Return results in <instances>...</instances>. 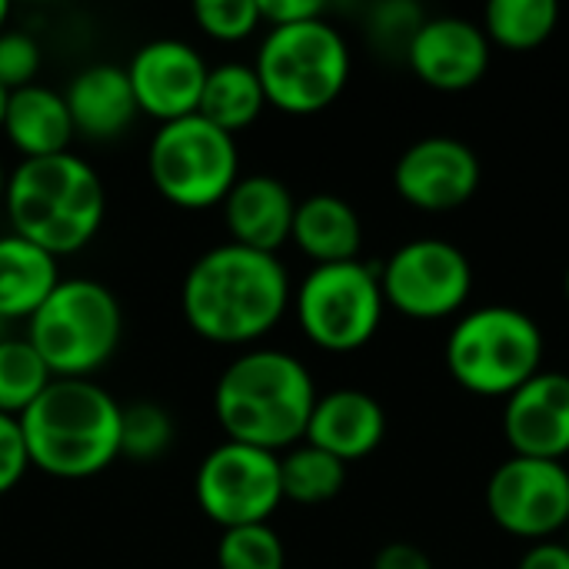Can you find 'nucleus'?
<instances>
[{
  "instance_id": "nucleus-1",
  "label": "nucleus",
  "mask_w": 569,
  "mask_h": 569,
  "mask_svg": "<svg viewBox=\"0 0 569 569\" xmlns=\"http://www.w3.org/2000/svg\"><path fill=\"white\" fill-rule=\"evenodd\" d=\"M290 303L293 290L280 257L230 240L200 253L180 290L187 327L217 347H250L263 340Z\"/></svg>"
},
{
  "instance_id": "nucleus-2",
  "label": "nucleus",
  "mask_w": 569,
  "mask_h": 569,
  "mask_svg": "<svg viewBox=\"0 0 569 569\" xmlns=\"http://www.w3.org/2000/svg\"><path fill=\"white\" fill-rule=\"evenodd\" d=\"M317 397L310 370L293 353L253 347L220 373L213 413L227 440L280 457L303 443Z\"/></svg>"
},
{
  "instance_id": "nucleus-3",
  "label": "nucleus",
  "mask_w": 569,
  "mask_h": 569,
  "mask_svg": "<svg viewBox=\"0 0 569 569\" xmlns=\"http://www.w3.org/2000/svg\"><path fill=\"white\" fill-rule=\"evenodd\" d=\"M3 210L10 233L30 240L50 257L83 250L103 227L107 187L77 153L20 160L7 177Z\"/></svg>"
},
{
  "instance_id": "nucleus-4",
  "label": "nucleus",
  "mask_w": 569,
  "mask_h": 569,
  "mask_svg": "<svg viewBox=\"0 0 569 569\" xmlns=\"http://www.w3.org/2000/svg\"><path fill=\"white\" fill-rule=\"evenodd\" d=\"M120 407L93 380H53L20 417L30 467L57 480H87L120 460Z\"/></svg>"
},
{
  "instance_id": "nucleus-5",
  "label": "nucleus",
  "mask_w": 569,
  "mask_h": 569,
  "mask_svg": "<svg viewBox=\"0 0 569 569\" xmlns=\"http://www.w3.org/2000/svg\"><path fill=\"white\" fill-rule=\"evenodd\" d=\"M123 337V310L110 287L87 277L60 280L27 320V340L53 380H90Z\"/></svg>"
},
{
  "instance_id": "nucleus-6",
  "label": "nucleus",
  "mask_w": 569,
  "mask_h": 569,
  "mask_svg": "<svg viewBox=\"0 0 569 569\" xmlns=\"http://www.w3.org/2000/svg\"><path fill=\"white\" fill-rule=\"evenodd\" d=\"M253 70L267 107L290 117H313L343 93L350 80V47L327 17L273 27L257 50Z\"/></svg>"
},
{
  "instance_id": "nucleus-7",
  "label": "nucleus",
  "mask_w": 569,
  "mask_h": 569,
  "mask_svg": "<svg viewBox=\"0 0 569 569\" xmlns=\"http://www.w3.org/2000/svg\"><path fill=\"white\" fill-rule=\"evenodd\" d=\"M450 377L477 397H510L543 370V330L517 307L470 310L447 337Z\"/></svg>"
},
{
  "instance_id": "nucleus-8",
  "label": "nucleus",
  "mask_w": 569,
  "mask_h": 569,
  "mask_svg": "<svg viewBox=\"0 0 569 569\" xmlns=\"http://www.w3.org/2000/svg\"><path fill=\"white\" fill-rule=\"evenodd\" d=\"M147 173L153 190L180 210L220 207L240 180L237 137L200 113L160 123L147 147Z\"/></svg>"
},
{
  "instance_id": "nucleus-9",
  "label": "nucleus",
  "mask_w": 569,
  "mask_h": 569,
  "mask_svg": "<svg viewBox=\"0 0 569 569\" xmlns=\"http://www.w3.org/2000/svg\"><path fill=\"white\" fill-rule=\"evenodd\" d=\"M380 270L363 260L313 267L293 290V313L303 337L327 353L367 347L383 320Z\"/></svg>"
},
{
  "instance_id": "nucleus-10",
  "label": "nucleus",
  "mask_w": 569,
  "mask_h": 569,
  "mask_svg": "<svg viewBox=\"0 0 569 569\" xmlns=\"http://www.w3.org/2000/svg\"><path fill=\"white\" fill-rule=\"evenodd\" d=\"M193 497L200 513L220 530L270 523V517L283 503L280 457L223 440L200 460Z\"/></svg>"
},
{
  "instance_id": "nucleus-11",
  "label": "nucleus",
  "mask_w": 569,
  "mask_h": 569,
  "mask_svg": "<svg viewBox=\"0 0 569 569\" xmlns=\"http://www.w3.org/2000/svg\"><path fill=\"white\" fill-rule=\"evenodd\" d=\"M383 300L410 320H443L457 313L473 290L470 257L440 237H420L393 250L380 267Z\"/></svg>"
},
{
  "instance_id": "nucleus-12",
  "label": "nucleus",
  "mask_w": 569,
  "mask_h": 569,
  "mask_svg": "<svg viewBox=\"0 0 569 569\" xmlns=\"http://www.w3.org/2000/svg\"><path fill=\"white\" fill-rule=\"evenodd\" d=\"M487 510L517 540H553L569 523V470L557 460L510 457L487 483Z\"/></svg>"
},
{
  "instance_id": "nucleus-13",
  "label": "nucleus",
  "mask_w": 569,
  "mask_h": 569,
  "mask_svg": "<svg viewBox=\"0 0 569 569\" xmlns=\"http://www.w3.org/2000/svg\"><path fill=\"white\" fill-rule=\"evenodd\" d=\"M123 70L133 87L137 110L153 117L157 123L193 117L210 73L197 47L177 37H160L137 47Z\"/></svg>"
},
{
  "instance_id": "nucleus-14",
  "label": "nucleus",
  "mask_w": 569,
  "mask_h": 569,
  "mask_svg": "<svg viewBox=\"0 0 569 569\" xmlns=\"http://www.w3.org/2000/svg\"><path fill=\"white\" fill-rule=\"evenodd\" d=\"M397 193L427 213L463 207L480 187V160L473 147L457 137H423L410 143L393 167Z\"/></svg>"
},
{
  "instance_id": "nucleus-15",
  "label": "nucleus",
  "mask_w": 569,
  "mask_h": 569,
  "mask_svg": "<svg viewBox=\"0 0 569 569\" xmlns=\"http://www.w3.org/2000/svg\"><path fill=\"white\" fill-rule=\"evenodd\" d=\"M407 67L440 93H460L483 80L490 67V40L480 23L463 17H427L417 30Z\"/></svg>"
},
{
  "instance_id": "nucleus-16",
  "label": "nucleus",
  "mask_w": 569,
  "mask_h": 569,
  "mask_svg": "<svg viewBox=\"0 0 569 569\" xmlns=\"http://www.w3.org/2000/svg\"><path fill=\"white\" fill-rule=\"evenodd\" d=\"M503 433L513 457L557 460L569 453V373L540 370L503 407Z\"/></svg>"
},
{
  "instance_id": "nucleus-17",
  "label": "nucleus",
  "mask_w": 569,
  "mask_h": 569,
  "mask_svg": "<svg viewBox=\"0 0 569 569\" xmlns=\"http://www.w3.org/2000/svg\"><path fill=\"white\" fill-rule=\"evenodd\" d=\"M387 437V413L380 400L363 390H330L317 397L303 443L337 457L340 463L367 460Z\"/></svg>"
},
{
  "instance_id": "nucleus-18",
  "label": "nucleus",
  "mask_w": 569,
  "mask_h": 569,
  "mask_svg": "<svg viewBox=\"0 0 569 569\" xmlns=\"http://www.w3.org/2000/svg\"><path fill=\"white\" fill-rule=\"evenodd\" d=\"M220 207H223V223H227L230 243H237V247L277 253L293 233L297 200H293L290 187L270 173L240 177Z\"/></svg>"
},
{
  "instance_id": "nucleus-19",
  "label": "nucleus",
  "mask_w": 569,
  "mask_h": 569,
  "mask_svg": "<svg viewBox=\"0 0 569 569\" xmlns=\"http://www.w3.org/2000/svg\"><path fill=\"white\" fill-rule=\"evenodd\" d=\"M63 100L73 120V133L93 143L123 137L140 113L127 70L117 63H93L73 73L63 90Z\"/></svg>"
},
{
  "instance_id": "nucleus-20",
  "label": "nucleus",
  "mask_w": 569,
  "mask_h": 569,
  "mask_svg": "<svg viewBox=\"0 0 569 569\" xmlns=\"http://www.w3.org/2000/svg\"><path fill=\"white\" fill-rule=\"evenodd\" d=\"M0 133L23 160L67 153L70 140L77 137L63 93L43 83L20 87L7 97Z\"/></svg>"
},
{
  "instance_id": "nucleus-21",
  "label": "nucleus",
  "mask_w": 569,
  "mask_h": 569,
  "mask_svg": "<svg viewBox=\"0 0 569 569\" xmlns=\"http://www.w3.org/2000/svg\"><path fill=\"white\" fill-rule=\"evenodd\" d=\"M290 240L303 257L313 260V267L347 263V260H360L363 223L360 213L343 197L313 193L297 203Z\"/></svg>"
},
{
  "instance_id": "nucleus-22",
  "label": "nucleus",
  "mask_w": 569,
  "mask_h": 569,
  "mask_svg": "<svg viewBox=\"0 0 569 569\" xmlns=\"http://www.w3.org/2000/svg\"><path fill=\"white\" fill-rule=\"evenodd\" d=\"M60 280L57 257L17 233L0 237V323H27Z\"/></svg>"
},
{
  "instance_id": "nucleus-23",
  "label": "nucleus",
  "mask_w": 569,
  "mask_h": 569,
  "mask_svg": "<svg viewBox=\"0 0 569 569\" xmlns=\"http://www.w3.org/2000/svg\"><path fill=\"white\" fill-rule=\"evenodd\" d=\"M263 110H267V93L260 87V77H257L253 63H220V67H210L203 93H200V107H197V113L203 120H210L223 133L237 137Z\"/></svg>"
},
{
  "instance_id": "nucleus-24",
  "label": "nucleus",
  "mask_w": 569,
  "mask_h": 569,
  "mask_svg": "<svg viewBox=\"0 0 569 569\" xmlns=\"http://www.w3.org/2000/svg\"><path fill=\"white\" fill-rule=\"evenodd\" d=\"M560 23L557 0H493L483 10V33L503 50H537Z\"/></svg>"
},
{
  "instance_id": "nucleus-25",
  "label": "nucleus",
  "mask_w": 569,
  "mask_h": 569,
  "mask_svg": "<svg viewBox=\"0 0 569 569\" xmlns=\"http://www.w3.org/2000/svg\"><path fill=\"white\" fill-rule=\"evenodd\" d=\"M343 483H347V463L310 443H297L280 457L283 500H293L300 507H320L330 503L343 490Z\"/></svg>"
},
{
  "instance_id": "nucleus-26",
  "label": "nucleus",
  "mask_w": 569,
  "mask_h": 569,
  "mask_svg": "<svg viewBox=\"0 0 569 569\" xmlns=\"http://www.w3.org/2000/svg\"><path fill=\"white\" fill-rule=\"evenodd\" d=\"M53 383V373L27 337H0V413L20 420Z\"/></svg>"
},
{
  "instance_id": "nucleus-27",
  "label": "nucleus",
  "mask_w": 569,
  "mask_h": 569,
  "mask_svg": "<svg viewBox=\"0 0 569 569\" xmlns=\"http://www.w3.org/2000/svg\"><path fill=\"white\" fill-rule=\"evenodd\" d=\"M173 443V420L153 400H133L120 407V457L133 463L160 460Z\"/></svg>"
},
{
  "instance_id": "nucleus-28",
  "label": "nucleus",
  "mask_w": 569,
  "mask_h": 569,
  "mask_svg": "<svg viewBox=\"0 0 569 569\" xmlns=\"http://www.w3.org/2000/svg\"><path fill=\"white\" fill-rule=\"evenodd\" d=\"M217 569H287V550L270 523L220 530Z\"/></svg>"
},
{
  "instance_id": "nucleus-29",
  "label": "nucleus",
  "mask_w": 569,
  "mask_h": 569,
  "mask_svg": "<svg viewBox=\"0 0 569 569\" xmlns=\"http://www.w3.org/2000/svg\"><path fill=\"white\" fill-rule=\"evenodd\" d=\"M427 13L423 7L410 3V0H387L377 3L367 17V37L373 43V50L387 60H403L410 53V43L417 37V30L423 27Z\"/></svg>"
},
{
  "instance_id": "nucleus-30",
  "label": "nucleus",
  "mask_w": 569,
  "mask_h": 569,
  "mask_svg": "<svg viewBox=\"0 0 569 569\" xmlns=\"http://www.w3.org/2000/svg\"><path fill=\"white\" fill-rule=\"evenodd\" d=\"M197 27L220 43L247 40L253 30L263 27L260 20V0H200L193 7Z\"/></svg>"
},
{
  "instance_id": "nucleus-31",
  "label": "nucleus",
  "mask_w": 569,
  "mask_h": 569,
  "mask_svg": "<svg viewBox=\"0 0 569 569\" xmlns=\"http://www.w3.org/2000/svg\"><path fill=\"white\" fill-rule=\"evenodd\" d=\"M40 73V47L23 30H3L0 33V87L7 93L37 83Z\"/></svg>"
},
{
  "instance_id": "nucleus-32",
  "label": "nucleus",
  "mask_w": 569,
  "mask_h": 569,
  "mask_svg": "<svg viewBox=\"0 0 569 569\" xmlns=\"http://www.w3.org/2000/svg\"><path fill=\"white\" fill-rule=\"evenodd\" d=\"M27 470H30V460H27L20 420L0 413V497L10 493L27 477Z\"/></svg>"
},
{
  "instance_id": "nucleus-33",
  "label": "nucleus",
  "mask_w": 569,
  "mask_h": 569,
  "mask_svg": "<svg viewBox=\"0 0 569 569\" xmlns=\"http://www.w3.org/2000/svg\"><path fill=\"white\" fill-rule=\"evenodd\" d=\"M327 7L320 0H260V20L273 27H293L307 20H320Z\"/></svg>"
},
{
  "instance_id": "nucleus-34",
  "label": "nucleus",
  "mask_w": 569,
  "mask_h": 569,
  "mask_svg": "<svg viewBox=\"0 0 569 569\" xmlns=\"http://www.w3.org/2000/svg\"><path fill=\"white\" fill-rule=\"evenodd\" d=\"M370 569H433V563L413 543H387L383 550H377Z\"/></svg>"
},
{
  "instance_id": "nucleus-35",
  "label": "nucleus",
  "mask_w": 569,
  "mask_h": 569,
  "mask_svg": "<svg viewBox=\"0 0 569 569\" xmlns=\"http://www.w3.org/2000/svg\"><path fill=\"white\" fill-rule=\"evenodd\" d=\"M517 569H569V550L563 540H543L533 543Z\"/></svg>"
},
{
  "instance_id": "nucleus-36",
  "label": "nucleus",
  "mask_w": 569,
  "mask_h": 569,
  "mask_svg": "<svg viewBox=\"0 0 569 569\" xmlns=\"http://www.w3.org/2000/svg\"><path fill=\"white\" fill-rule=\"evenodd\" d=\"M7 20H10V3H7V0H0V33L7 30Z\"/></svg>"
},
{
  "instance_id": "nucleus-37",
  "label": "nucleus",
  "mask_w": 569,
  "mask_h": 569,
  "mask_svg": "<svg viewBox=\"0 0 569 569\" xmlns=\"http://www.w3.org/2000/svg\"><path fill=\"white\" fill-rule=\"evenodd\" d=\"M7 170H3V163H0V207H3V193H7Z\"/></svg>"
},
{
  "instance_id": "nucleus-38",
  "label": "nucleus",
  "mask_w": 569,
  "mask_h": 569,
  "mask_svg": "<svg viewBox=\"0 0 569 569\" xmlns=\"http://www.w3.org/2000/svg\"><path fill=\"white\" fill-rule=\"evenodd\" d=\"M7 97H10V93H7V90L0 87V127H3V110H7Z\"/></svg>"
},
{
  "instance_id": "nucleus-39",
  "label": "nucleus",
  "mask_w": 569,
  "mask_h": 569,
  "mask_svg": "<svg viewBox=\"0 0 569 569\" xmlns=\"http://www.w3.org/2000/svg\"><path fill=\"white\" fill-rule=\"evenodd\" d=\"M563 290H567V300H569V267H567V277H563Z\"/></svg>"
},
{
  "instance_id": "nucleus-40",
  "label": "nucleus",
  "mask_w": 569,
  "mask_h": 569,
  "mask_svg": "<svg viewBox=\"0 0 569 569\" xmlns=\"http://www.w3.org/2000/svg\"><path fill=\"white\" fill-rule=\"evenodd\" d=\"M563 543H567V550H569V523H567V530H563Z\"/></svg>"
}]
</instances>
